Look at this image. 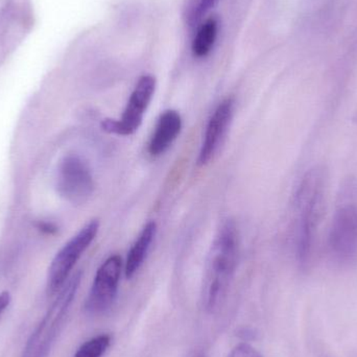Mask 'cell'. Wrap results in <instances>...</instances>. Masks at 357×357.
Wrapping results in <instances>:
<instances>
[{
	"label": "cell",
	"instance_id": "11",
	"mask_svg": "<svg viewBox=\"0 0 357 357\" xmlns=\"http://www.w3.org/2000/svg\"><path fill=\"white\" fill-rule=\"evenodd\" d=\"M157 233V225L155 222H149L132 245L125 264V275L128 279L132 278L144 264L150 251Z\"/></svg>",
	"mask_w": 357,
	"mask_h": 357
},
{
	"label": "cell",
	"instance_id": "2",
	"mask_svg": "<svg viewBox=\"0 0 357 357\" xmlns=\"http://www.w3.org/2000/svg\"><path fill=\"white\" fill-rule=\"evenodd\" d=\"M325 188L326 175L324 169L316 167L302 178L296 192L295 251L301 266H307L314 256Z\"/></svg>",
	"mask_w": 357,
	"mask_h": 357
},
{
	"label": "cell",
	"instance_id": "1",
	"mask_svg": "<svg viewBox=\"0 0 357 357\" xmlns=\"http://www.w3.org/2000/svg\"><path fill=\"white\" fill-rule=\"evenodd\" d=\"M238 231L232 220L222 225L210 248L202 287V301L206 312L215 314L228 295L236 270Z\"/></svg>",
	"mask_w": 357,
	"mask_h": 357
},
{
	"label": "cell",
	"instance_id": "6",
	"mask_svg": "<svg viewBox=\"0 0 357 357\" xmlns=\"http://www.w3.org/2000/svg\"><path fill=\"white\" fill-rule=\"evenodd\" d=\"M56 187L65 201L75 205L86 203L94 191L93 175L87 161L77 154L65 156L59 163Z\"/></svg>",
	"mask_w": 357,
	"mask_h": 357
},
{
	"label": "cell",
	"instance_id": "13",
	"mask_svg": "<svg viewBox=\"0 0 357 357\" xmlns=\"http://www.w3.org/2000/svg\"><path fill=\"white\" fill-rule=\"evenodd\" d=\"M220 0H189L184 10L185 22L195 26Z\"/></svg>",
	"mask_w": 357,
	"mask_h": 357
},
{
	"label": "cell",
	"instance_id": "17",
	"mask_svg": "<svg viewBox=\"0 0 357 357\" xmlns=\"http://www.w3.org/2000/svg\"><path fill=\"white\" fill-rule=\"evenodd\" d=\"M197 357H203V356H197Z\"/></svg>",
	"mask_w": 357,
	"mask_h": 357
},
{
	"label": "cell",
	"instance_id": "14",
	"mask_svg": "<svg viewBox=\"0 0 357 357\" xmlns=\"http://www.w3.org/2000/svg\"><path fill=\"white\" fill-rule=\"evenodd\" d=\"M111 344L109 335H100L84 343L73 357H102Z\"/></svg>",
	"mask_w": 357,
	"mask_h": 357
},
{
	"label": "cell",
	"instance_id": "16",
	"mask_svg": "<svg viewBox=\"0 0 357 357\" xmlns=\"http://www.w3.org/2000/svg\"><path fill=\"white\" fill-rule=\"evenodd\" d=\"M10 295L8 291H3V293L0 294V316H1L2 312L8 308V306L10 305Z\"/></svg>",
	"mask_w": 357,
	"mask_h": 357
},
{
	"label": "cell",
	"instance_id": "7",
	"mask_svg": "<svg viewBox=\"0 0 357 357\" xmlns=\"http://www.w3.org/2000/svg\"><path fill=\"white\" fill-rule=\"evenodd\" d=\"M155 90L156 79L153 75H146L140 77L130 96L123 115L119 119H107L102 121V130L114 135H133L142 126L144 114L154 96Z\"/></svg>",
	"mask_w": 357,
	"mask_h": 357
},
{
	"label": "cell",
	"instance_id": "5",
	"mask_svg": "<svg viewBox=\"0 0 357 357\" xmlns=\"http://www.w3.org/2000/svg\"><path fill=\"white\" fill-rule=\"evenodd\" d=\"M100 230V222L92 220L86 224L68 243L63 245L50 264L47 274L48 295H54L68 280L73 268L90 247Z\"/></svg>",
	"mask_w": 357,
	"mask_h": 357
},
{
	"label": "cell",
	"instance_id": "3",
	"mask_svg": "<svg viewBox=\"0 0 357 357\" xmlns=\"http://www.w3.org/2000/svg\"><path fill=\"white\" fill-rule=\"evenodd\" d=\"M331 255L342 264L357 258V180L342 188L328 235Z\"/></svg>",
	"mask_w": 357,
	"mask_h": 357
},
{
	"label": "cell",
	"instance_id": "4",
	"mask_svg": "<svg viewBox=\"0 0 357 357\" xmlns=\"http://www.w3.org/2000/svg\"><path fill=\"white\" fill-rule=\"evenodd\" d=\"M81 281L82 272H77L69 277L68 280L59 291L58 297L46 312L43 320L31 335L23 357H47L52 344L62 329Z\"/></svg>",
	"mask_w": 357,
	"mask_h": 357
},
{
	"label": "cell",
	"instance_id": "15",
	"mask_svg": "<svg viewBox=\"0 0 357 357\" xmlns=\"http://www.w3.org/2000/svg\"><path fill=\"white\" fill-rule=\"evenodd\" d=\"M228 357H262V356L249 344L241 343L233 348Z\"/></svg>",
	"mask_w": 357,
	"mask_h": 357
},
{
	"label": "cell",
	"instance_id": "12",
	"mask_svg": "<svg viewBox=\"0 0 357 357\" xmlns=\"http://www.w3.org/2000/svg\"><path fill=\"white\" fill-rule=\"evenodd\" d=\"M218 25L220 21L215 16L210 17L202 23L192 42V52L195 56L204 58L211 52L218 37Z\"/></svg>",
	"mask_w": 357,
	"mask_h": 357
},
{
	"label": "cell",
	"instance_id": "8",
	"mask_svg": "<svg viewBox=\"0 0 357 357\" xmlns=\"http://www.w3.org/2000/svg\"><path fill=\"white\" fill-rule=\"evenodd\" d=\"M121 270L123 260L119 255L110 256L98 268L86 300L85 308L89 314H102L111 307L116 298Z\"/></svg>",
	"mask_w": 357,
	"mask_h": 357
},
{
	"label": "cell",
	"instance_id": "9",
	"mask_svg": "<svg viewBox=\"0 0 357 357\" xmlns=\"http://www.w3.org/2000/svg\"><path fill=\"white\" fill-rule=\"evenodd\" d=\"M233 113L234 100L232 98L222 100L212 113L206 127L205 135L197 158L199 165H208L213 159L232 121Z\"/></svg>",
	"mask_w": 357,
	"mask_h": 357
},
{
	"label": "cell",
	"instance_id": "10",
	"mask_svg": "<svg viewBox=\"0 0 357 357\" xmlns=\"http://www.w3.org/2000/svg\"><path fill=\"white\" fill-rule=\"evenodd\" d=\"M182 130V119L178 111L167 110L160 115L154 133L149 144V152L152 156L165 154L174 144Z\"/></svg>",
	"mask_w": 357,
	"mask_h": 357
}]
</instances>
